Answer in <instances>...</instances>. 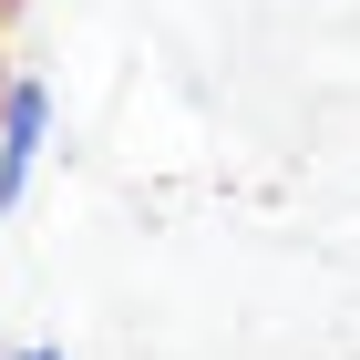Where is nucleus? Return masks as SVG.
<instances>
[{
  "label": "nucleus",
  "mask_w": 360,
  "mask_h": 360,
  "mask_svg": "<svg viewBox=\"0 0 360 360\" xmlns=\"http://www.w3.org/2000/svg\"><path fill=\"white\" fill-rule=\"evenodd\" d=\"M41 144H52V93H41V83H11V93H0V217L31 195Z\"/></svg>",
  "instance_id": "nucleus-1"
},
{
  "label": "nucleus",
  "mask_w": 360,
  "mask_h": 360,
  "mask_svg": "<svg viewBox=\"0 0 360 360\" xmlns=\"http://www.w3.org/2000/svg\"><path fill=\"white\" fill-rule=\"evenodd\" d=\"M11 360H72V350H52V340H31V350H11Z\"/></svg>",
  "instance_id": "nucleus-2"
},
{
  "label": "nucleus",
  "mask_w": 360,
  "mask_h": 360,
  "mask_svg": "<svg viewBox=\"0 0 360 360\" xmlns=\"http://www.w3.org/2000/svg\"><path fill=\"white\" fill-rule=\"evenodd\" d=\"M0 93H11V83H0Z\"/></svg>",
  "instance_id": "nucleus-3"
}]
</instances>
